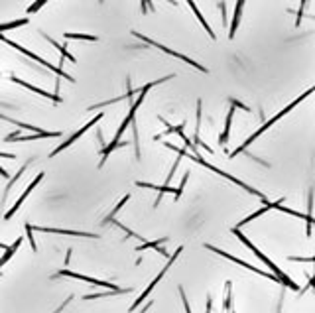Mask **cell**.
Here are the masks:
<instances>
[{
  "label": "cell",
  "instance_id": "cell-1",
  "mask_svg": "<svg viewBox=\"0 0 315 313\" xmlns=\"http://www.w3.org/2000/svg\"><path fill=\"white\" fill-rule=\"evenodd\" d=\"M311 93H315V85H313V87H311V89H307V91H305V93H301V95H300V97H298V99H296V101H292V103H290V104H288V106H285L284 110H280V112H278L276 117H272V119L268 120L266 124H262V126H260V128L256 130L254 134H252V136H248V140H244V144H242V146H239V148H237V150H235V152H233V154H231V156H228V158H235V156H239L240 152H244V150L248 148V146H250V144L254 142V140H256V138H258V136H262V134H264V132H266V130L270 128L272 124H276V122H278V120L282 119V117H285V115H288V112H290L292 108H296V106H298V104H300L301 101H303V99H307V97H309Z\"/></svg>",
  "mask_w": 315,
  "mask_h": 313
},
{
  "label": "cell",
  "instance_id": "cell-2",
  "mask_svg": "<svg viewBox=\"0 0 315 313\" xmlns=\"http://www.w3.org/2000/svg\"><path fill=\"white\" fill-rule=\"evenodd\" d=\"M233 235H237V239L242 240V242H244V244H246V246H248V248H250V250H252V252H254L256 256H258V258H260V260H262V262H264V264H266V266H268V268L272 270V272H274V276H276V278H278L280 282L284 283V286H288V288H292V290H300V288H298V283L292 282V278H290V276H285L284 272H282V270L278 268V266H276V264L272 262L270 258L266 256V254H262V250H258V248H256L254 244H252L250 240H248V239H246V237H244V235H242V233H240V229H237V226H235V229H233Z\"/></svg>",
  "mask_w": 315,
  "mask_h": 313
},
{
  "label": "cell",
  "instance_id": "cell-3",
  "mask_svg": "<svg viewBox=\"0 0 315 313\" xmlns=\"http://www.w3.org/2000/svg\"><path fill=\"white\" fill-rule=\"evenodd\" d=\"M187 156H189V154H187ZM189 158H191L193 162H197V164L205 165V167H207V169H211V172H215L217 176H221V178H225V179H228V181H233L235 185H239V187H242L244 191H248V193H250V195H256V197H260V199H266V197H264V195L260 193L258 189H254V187H250V185H246V183H244V181H240V179L233 178L231 174H226V172H223V169H219V167H215V165H211L209 162H205V160H203V158H201L199 154H191Z\"/></svg>",
  "mask_w": 315,
  "mask_h": 313
},
{
  "label": "cell",
  "instance_id": "cell-4",
  "mask_svg": "<svg viewBox=\"0 0 315 313\" xmlns=\"http://www.w3.org/2000/svg\"><path fill=\"white\" fill-rule=\"evenodd\" d=\"M0 40H2V42H4V44H6V45H10V47H14V49H18L20 53H24V55H28V58H32V60H34V61H38V63H42L44 67H47V69H51L53 73H58V75H60V77H65L67 81H71V83H75V79H73L71 75H67V73H65V71H63V69H60V67H55V65H51V63H49V61H45L44 58H40V55H36L34 51H30V49H26L24 45L16 44V42H12V40H8V38H4L2 34H0Z\"/></svg>",
  "mask_w": 315,
  "mask_h": 313
},
{
  "label": "cell",
  "instance_id": "cell-5",
  "mask_svg": "<svg viewBox=\"0 0 315 313\" xmlns=\"http://www.w3.org/2000/svg\"><path fill=\"white\" fill-rule=\"evenodd\" d=\"M205 248L207 250H211V252L219 254V256H223V258H226V260H231V262H235V264H239V266H242V268L250 270V272H256V274H260V276H264V278H268V280H272V282H278L282 283L274 274H268V272H262V270H258L256 266H250L248 262H244V260H240V258H237V256H233V254L225 252V250H221V248H217V246H213V244H205Z\"/></svg>",
  "mask_w": 315,
  "mask_h": 313
},
{
  "label": "cell",
  "instance_id": "cell-6",
  "mask_svg": "<svg viewBox=\"0 0 315 313\" xmlns=\"http://www.w3.org/2000/svg\"><path fill=\"white\" fill-rule=\"evenodd\" d=\"M134 36L136 38H140L144 44H150V45H156L158 49H162V51H165L167 55H174V58H178V60H181V61H185L187 65H193L195 69H199L201 73H207V67H203V65H199L197 61H193V60H189L187 55H183V53H180V51H174V49H169L167 45H162V44H158V42H154V40H150V38H146V36H142V34H138V32H134Z\"/></svg>",
  "mask_w": 315,
  "mask_h": 313
},
{
  "label": "cell",
  "instance_id": "cell-7",
  "mask_svg": "<svg viewBox=\"0 0 315 313\" xmlns=\"http://www.w3.org/2000/svg\"><path fill=\"white\" fill-rule=\"evenodd\" d=\"M181 250H183V246H180V248H178V250L174 252V256H171V258H169V262H167V266H164V268H162V272H160V274H158V276L154 278V282H152L150 286H148V288H146V290H144V292L140 294V298H138V299H136V301H134V305L130 307V311H134V309H136V307H138V305H140V303H144V299H146V298H148V296H150V292H152V290H154V288H156V283L162 282L164 274H165V272H167V270H169V266H171V264H174V262L178 260V256H180V254H181Z\"/></svg>",
  "mask_w": 315,
  "mask_h": 313
},
{
  "label": "cell",
  "instance_id": "cell-8",
  "mask_svg": "<svg viewBox=\"0 0 315 313\" xmlns=\"http://www.w3.org/2000/svg\"><path fill=\"white\" fill-rule=\"evenodd\" d=\"M55 276H67V278H75V280H81V282H89L93 286H103L106 290H112V292H119L122 288H119L114 282H103V280H97V278H91V276H83V274H77V272H71V270H60Z\"/></svg>",
  "mask_w": 315,
  "mask_h": 313
},
{
  "label": "cell",
  "instance_id": "cell-9",
  "mask_svg": "<svg viewBox=\"0 0 315 313\" xmlns=\"http://www.w3.org/2000/svg\"><path fill=\"white\" fill-rule=\"evenodd\" d=\"M103 119V112H99V115H97V117H95V119L91 120V122H87V124H85V126H83V128H81V130H77L75 134L71 136V138H69V140H65V142H63V144H61V146H58V148L53 150V152H51V154H49V158H53V156H58V154H60V152H63V150L65 148H69V146H71V144H73V142H75L77 138H81V136L85 134V132H87V130H89L91 126H95V124H97V122H99V120Z\"/></svg>",
  "mask_w": 315,
  "mask_h": 313
},
{
  "label": "cell",
  "instance_id": "cell-10",
  "mask_svg": "<svg viewBox=\"0 0 315 313\" xmlns=\"http://www.w3.org/2000/svg\"><path fill=\"white\" fill-rule=\"evenodd\" d=\"M42 179H44V172H42V174H38V176H36V179H34V181H32L30 185L26 187V191H24V193H22V195H20V197H18V201H16V203H14V207L10 209V211H6V215H4V221H10V219L14 217V213H16V211H18V209H20V207H22V203L26 201V197H28V195H30L32 191L36 189V187H38V183H40Z\"/></svg>",
  "mask_w": 315,
  "mask_h": 313
},
{
  "label": "cell",
  "instance_id": "cell-11",
  "mask_svg": "<svg viewBox=\"0 0 315 313\" xmlns=\"http://www.w3.org/2000/svg\"><path fill=\"white\" fill-rule=\"evenodd\" d=\"M40 233H51V235H67V237H83V239H99V235L93 233H81V231H65V229H51V226H32Z\"/></svg>",
  "mask_w": 315,
  "mask_h": 313
},
{
  "label": "cell",
  "instance_id": "cell-12",
  "mask_svg": "<svg viewBox=\"0 0 315 313\" xmlns=\"http://www.w3.org/2000/svg\"><path fill=\"white\" fill-rule=\"evenodd\" d=\"M12 81H14L16 85H22V87H26V89H30L32 93H36V95H42V97H45V99H49V101H53V103H61V97L60 95H55V93H47V91L44 89H38V87H34V85H30V83H26V81H22V79H18V77H10Z\"/></svg>",
  "mask_w": 315,
  "mask_h": 313
},
{
  "label": "cell",
  "instance_id": "cell-13",
  "mask_svg": "<svg viewBox=\"0 0 315 313\" xmlns=\"http://www.w3.org/2000/svg\"><path fill=\"white\" fill-rule=\"evenodd\" d=\"M242 8H244V2H237L235 6V18H233V26L228 30V38L233 40L237 36V30H239V24H240V14H242Z\"/></svg>",
  "mask_w": 315,
  "mask_h": 313
},
{
  "label": "cell",
  "instance_id": "cell-14",
  "mask_svg": "<svg viewBox=\"0 0 315 313\" xmlns=\"http://www.w3.org/2000/svg\"><path fill=\"white\" fill-rule=\"evenodd\" d=\"M61 132H47L44 130L42 134H34V136H16L10 142H28V140H40V138H60Z\"/></svg>",
  "mask_w": 315,
  "mask_h": 313
},
{
  "label": "cell",
  "instance_id": "cell-15",
  "mask_svg": "<svg viewBox=\"0 0 315 313\" xmlns=\"http://www.w3.org/2000/svg\"><path fill=\"white\" fill-rule=\"evenodd\" d=\"M233 117H235V106H233V108H228V115H226V122H225V130H223V134L219 136V144H221V146H225L226 140H228V132H231Z\"/></svg>",
  "mask_w": 315,
  "mask_h": 313
},
{
  "label": "cell",
  "instance_id": "cell-16",
  "mask_svg": "<svg viewBox=\"0 0 315 313\" xmlns=\"http://www.w3.org/2000/svg\"><path fill=\"white\" fill-rule=\"evenodd\" d=\"M20 244H22V237H20V239L16 240V242H14V244H12V246H8V248H6V252L2 254V258H0V270H2V266H4V264H6V262H8V260H10L12 256H14L16 250L20 248Z\"/></svg>",
  "mask_w": 315,
  "mask_h": 313
},
{
  "label": "cell",
  "instance_id": "cell-17",
  "mask_svg": "<svg viewBox=\"0 0 315 313\" xmlns=\"http://www.w3.org/2000/svg\"><path fill=\"white\" fill-rule=\"evenodd\" d=\"M189 8L193 10V14L197 16V20H199V22L203 24V28L207 30V34H209V36H211V40H215V38H217V36H215V32L211 30V26H209V24H207V20H205V18H203V14H201V12L197 10V4H195V2H189Z\"/></svg>",
  "mask_w": 315,
  "mask_h": 313
},
{
  "label": "cell",
  "instance_id": "cell-18",
  "mask_svg": "<svg viewBox=\"0 0 315 313\" xmlns=\"http://www.w3.org/2000/svg\"><path fill=\"white\" fill-rule=\"evenodd\" d=\"M28 165H30V162H28V164L22 165V169H20V172H18V174H16L14 178L10 179V181H8V185H6V189H4V195H2V199H4V201H6V197H8V193H10V189L14 187V183H16V181H18V179H20V176H22V174H24V172L28 169Z\"/></svg>",
  "mask_w": 315,
  "mask_h": 313
},
{
  "label": "cell",
  "instance_id": "cell-19",
  "mask_svg": "<svg viewBox=\"0 0 315 313\" xmlns=\"http://www.w3.org/2000/svg\"><path fill=\"white\" fill-rule=\"evenodd\" d=\"M44 38H45V40H47V42H49V44H51V45H55V47L60 49V51H61V55H63V58H67V60L71 61V63H75V55H71V53H69V51L65 49V45L58 44V42H55V40H51V38H49L47 34H44Z\"/></svg>",
  "mask_w": 315,
  "mask_h": 313
},
{
  "label": "cell",
  "instance_id": "cell-20",
  "mask_svg": "<svg viewBox=\"0 0 315 313\" xmlns=\"http://www.w3.org/2000/svg\"><path fill=\"white\" fill-rule=\"evenodd\" d=\"M24 24H28V18L14 20V22H8V24H0V34H2V30H14V28H20V26H24Z\"/></svg>",
  "mask_w": 315,
  "mask_h": 313
},
{
  "label": "cell",
  "instance_id": "cell-21",
  "mask_svg": "<svg viewBox=\"0 0 315 313\" xmlns=\"http://www.w3.org/2000/svg\"><path fill=\"white\" fill-rule=\"evenodd\" d=\"M128 199H130V195H124V197H122V199H120L119 203H117V207L112 209V211H110V215H108V217H106L105 221H103V223H110V221H114V215H117V211H119L120 207H122V205H124V203H126V201H128Z\"/></svg>",
  "mask_w": 315,
  "mask_h": 313
},
{
  "label": "cell",
  "instance_id": "cell-22",
  "mask_svg": "<svg viewBox=\"0 0 315 313\" xmlns=\"http://www.w3.org/2000/svg\"><path fill=\"white\" fill-rule=\"evenodd\" d=\"M167 239H162V240H152V242H142L140 246H136V250L138 252H142V250H146V248H158V246H162Z\"/></svg>",
  "mask_w": 315,
  "mask_h": 313
},
{
  "label": "cell",
  "instance_id": "cell-23",
  "mask_svg": "<svg viewBox=\"0 0 315 313\" xmlns=\"http://www.w3.org/2000/svg\"><path fill=\"white\" fill-rule=\"evenodd\" d=\"M65 40H87V42H97V36H89V34H65Z\"/></svg>",
  "mask_w": 315,
  "mask_h": 313
},
{
  "label": "cell",
  "instance_id": "cell-24",
  "mask_svg": "<svg viewBox=\"0 0 315 313\" xmlns=\"http://www.w3.org/2000/svg\"><path fill=\"white\" fill-rule=\"evenodd\" d=\"M34 229H32V224L30 223H26V237H28V240H30V244H32V250H38V244H36V240H34Z\"/></svg>",
  "mask_w": 315,
  "mask_h": 313
},
{
  "label": "cell",
  "instance_id": "cell-25",
  "mask_svg": "<svg viewBox=\"0 0 315 313\" xmlns=\"http://www.w3.org/2000/svg\"><path fill=\"white\" fill-rule=\"evenodd\" d=\"M0 158H8V160H14V154H8V152H0ZM0 178H8V172L0 167Z\"/></svg>",
  "mask_w": 315,
  "mask_h": 313
},
{
  "label": "cell",
  "instance_id": "cell-26",
  "mask_svg": "<svg viewBox=\"0 0 315 313\" xmlns=\"http://www.w3.org/2000/svg\"><path fill=\"white\" fill-rule=\"evenodd\" d=\"M180 296H181V301H183V307H185V313H191L189 309V303H187V298H185V292H183V288L180 286Z\"/></svg>",
  "mask_w": 315,
  "mask_h": 313
},
{
  "label": "cell",
  "instance_id": "cell-27",
  "mask_svg": "<svg viewBox=\"0 0 315 313\" xmlns=\"http://www.w3.org/2000/svg\"><path fill=\"white\" fill-rule=\"evenodd\" d=\"M45 2H34V4H32L30 8H28V14H32V12H36V10H40V8H42V6H44Z\"/></svg>",
  "mask_w": 315,
  "mask_h": 313
},
{
  "label": "cell",
  "instance_id": "cell-28",
  "mask_svg": "<svg viewBox=\"0 0 315 313\" xmlns=\"http://www.w3.org/2000/svg\"><path fill=\"white\" fill-rule=\"evenodd\" d=\"M309 286H315V274L313 276H309Z\"/></svg>",
  "mask_w": 315,
  "mask_h": 313
},
{
  "label": "cell",
  "instance_id": "cell-29",
  "mask_svg": "<svg viewBox=\"0 0 315 313\" xmlns=\"http://www.w3.org/2000/svg\"><path fill=\"white\" fill-rule=\"evenodd\" d=\"M0 248H4V250H6V248H8V246H6V244H2V242H0Z\"/></svg>",
  "mask_w": 315,
  "mask_h": 313
},
{
  "label": "cell",
  "instance_id": "cell-30",
  "mask_svg": "<svg viewBox=\"0 0 315 313\" xmlns=\"http://www.w3.org/2000/svg\"><path fill=\"white\" fill-rule=\"evenodd\" d=\"M311 288H315V286H311Z\"/></svg>",
  "mask_w": 315,
  "mask_h": 313
}]
</instances>
